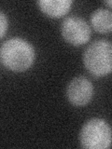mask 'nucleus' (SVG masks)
Here are the masks:
<instances>
[{
    "instance_id": "nucleus-6",
    "label": "nucleus",
    "mask_w": 112,
    "mask_h": 149,
    "mask_svg": "<svg viewBox=\"0 0 112 149\" xmlns=\"http://www.w3.org/2000/svg\"><path fill=\"white\" fill-rule=\"evenodd\" d=\"M41 11L50 18H61L68 13L71 0H40L37 2Z\"/></svg>"
},
{
    "instance_id": "nucleus-8",
    "label": "nucleus",
    "mask_w": 112,
    "mask_h": 149,
    "mask_svg": "<svg viewBox=\"0 0 112 149\" xmlns=\"http://www.w3.org/2000/svg\"><path fill=\"white\" fill-rule=\"evenodd\" d=\"M8 18L5 14L0 10V38L5 36L6 32L8 30Z\"/></svg>"
},
{
    "instance_id": "nucleus-3",
    "label": "nucleus",
    "mask_w": 112,
    "mask_h": 149,
    "mask_svg": "<svg viewBox=\"0 0 112 149\" xmlns=\"http://www.w3.org/2000/svg\"><path fill=\"white\" fill-rule=\"evenodd\" d=\"M80 146L86 149H106L111 144V129L101 118H92L83 125L79 133Z\"/></svg>"
},
{
    "instance_id": "nucleus-2",
    "label": "nucleus",
    "mask_w": 112,
    "mask_h": 149,
    "mask_svg": "<svg viewBox=\"0 0 112 149\" xmlns=\"http://www.w3.org/2000/svg\"><path fill=\"white\" fill-rule=\"evenodd\" d=\"M83 62L86 69L94 77H104L112 70V46L107 40H97L84 52Z\"/></svg>"
},
{
    "instance_id": "nucleus-5",
    "label": "nucleus",
    "mask_w": 112,
    "mask_h": 149,
    "mask_svg": "<svg viewBox=\"0 0 112 149\" xmlns=\"http://www.w3.org/2000/svg\"><path fill=\"white\" fill-rule=\"evenodd\" d=\"M93 95V86L88 78L77 77L69 82L66 96L75 106H85L91 102Z\"/></svg>"
},
{
    "instance_id": "nucleus-4",
    "label": "nucleus",
    "mask_w": 112,
    "mask_h": 149,
    "mask_svg": "<svg viewBox=\"0 0 112 149\" xmlns=\"http://www.w3.org/2000/svg\"><path fill=\"white\" fill-rule=\"evenodd\" d=\"M61 32L64 39L73 46L87 43L92 35L90 25L85 20L78 16L65 18L61 26Z\"/></svg>"
},
{
    "instance_id": "nucleus-1",
    "label": "nucleus",
    "mask_w": 112,
    "mask_h": 149,
    "mask_svg": "<svg viewBox=\"0 0 112 149\" xmlns=\"http://www.w3.org/2000/svg\"><path fill=\"white\" fill-rule=\"evenodd\" d=\"M0 59L8 69L14 72H23L29 69L34 63L35 49L28 41L14 37L2 44Z\"/></svg>"
},
{
    "instance_id": "nucleus-7",
    "label": "nucleus",
    "mask_w": 112,
    "mask_h": 149,
    "mask_svg": "<svg viewBox=\"0 0 112 149\" xmlns=\"http://www.w3.org/2000/svg\"><path fill=\"white\" fill-rule=\"evenodd\" d=\"M91 22L97 32L102 34L110 33L112 30V13L109 9H97L92 14Z\"/></svg>"
},
{
    "instance_id": "nucleus-9",
    "label": "nucleus",
    "mask_w": 112,
    "mask_h": 149,
    "mask_svg": "<svg viewBox=\"0 0 112 149\" xmlns=\"http://www.w3.org/2000/svg\"><path fill=\"white\" fill-rule=\"evenodd\" d=\"M106 3L107 5H108V6H109V8L111 7V1H106Z\"/></svg>"
}]
</instances>
